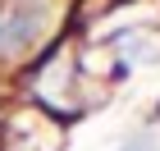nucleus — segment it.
I'll return each instance as SVG.
<instances>
[{
	"instance_id": "nucleus-1",
	"label": "nucleus",
	"mask_w": 160,
	"mask_h": 151,
	"mask_svg": "<svg viewBox=\"0 0 160 151\" xmlns=\"http://www.w3.org/2000/svg\"><path fill=\"white\" fill-rule=\"evenodd\" d=\"M123 151H156V147H151V138H133V142H128Z\"/></svg>"
}]
</instances>
